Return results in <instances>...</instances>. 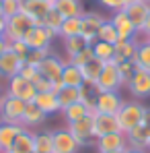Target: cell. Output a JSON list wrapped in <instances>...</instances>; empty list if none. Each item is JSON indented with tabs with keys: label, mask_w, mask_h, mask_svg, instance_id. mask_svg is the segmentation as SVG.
I'll return each instance as SVG.
<instances>
[{
	"label": "cell",
	"mask_w": 150,
	"mask_h": 153,
	"mask_svg": "<svg viewBox=\"0 0 150 153\" xmlns=\"http://www.w3.org/2000/svg\"><path fill=\"white\" fill-rule=\"evenodd\" d=\"M144 116H146V105L140 103V102H124L121 110L115 114L121 132H130L132 128L142 124L144 122Z\"/></svg>",
	"instance_id": "cell-1"
},
{
	"label": "cell",
	"mask_w": 150,
	"mask_h": 153,
	"mask_svg": "<svg viewBox=\"0 0 150 153\" xmlns=\"http://www.w3.org/2000/svg\"><path fill=\"white\" fill-rule=\"evenodd\" d=\"M6 95L10 97H17V100H23L25 103H31L37 95V89L31 81L23 79L21 75H15L12 79L6 81Z\"/></svg>",
	"instance_id": "cell-2"
},
{
	"label": "cell",
	"mask_w": 150,
	"mask_h": 153,
	"mask_svg": "<svg viewBox=\"0 0 150 153\" xmlns=\"http://www.w3.org/2000/svg\"><path fill=\"white\" fill-rule=\"evenodd\" d=\"M53 39H56V33L43 25H33L23 37V42L29 46V50H48Z\"/></svg>",
	"instance_id": "cell-3"
},
{
	"label": "cell",
	"mask_w": 150,
	"mask_h": 153,
	"mask_svg": "<svg viewBox=\"0 0 150 153\" xmlns=\"http://www.w3.org/2000/svg\"><path fill=\"white\" fill-rule=\"evenodd\" d=\"M95 85H97L99 91H117V89L124 85V81H121V76H119V71H117V62H115V60L103 64V71H101V75H99V79H97Z\"/></svg>",
	"instance_id": "cell-4"
},
{
	"label": "cell",
	"mask_w": 150,
	"mask_h": 153,
	"mask_svg": "<svg viewBox=\"0 0 150 153\" xmlns=\"http://www.w3.org/2000/svg\"><path fill=\"white\" fill-rule=\"evenodd\" d=\"M25 105H27V103L23 102V100H17V97L6 95V97H4V103H2V108H0V122L21 124L23 114H25Z\"/></svg>",
	"instance_id": "cell-5"
},
{
	"label": "cell",
	"mask_w": 150,
	"mask_h": 153,
	"mask_svg": "<svg viewBox=\"0 0 150 153\" xmlns=\"http://www.w3.org/2000/svg\"><path fill=\"white\" fill-rule=\"evenodd\" d=\"M33 25H35V23H33L27 15L19 13V15H15V17L6 19V33H4V37H6L8 42L23 39V37L27 35V31H29Z\"/></svg>",
	"instance_id": "cell-6"
},
{
	"label": "cell",
	"mask_w": 150,
	"mask_h": 153,
	"mask_svg": "<svg viewBox=\"0 0 150 153\" xmlns=\"http://www.w3.org/2000/svg\"><path fill=\"white\" fill-rule=\"evenodd\" d=\"M107 19L101 15V13H82V29H80V35L84 37V42L89 46H93L97 42V35H99L101 25L105 23Z\"/></svg>",
	"instance_id": "cell-7"
},
{
	"label": "cell",
	"mask_w": 150,
	"mask_h": 153,
	"mask_svg": "<svg viewBox=\"0 0 150 153\" xmlns=\"http://www.w3.org/2000/svg\"><path fill=\"white\" fill-rule=\"evenodd\" d=\"M124 102L125 100L117 91H99V97H97V103H95V110H93V112L115 116V114L121 110Z\"/></svg>",
	"instance_id": "cell-8"
},
{
	"label": "cell",
	"mask_w": 150,
	"mask_h": 153,
	"mask_svg": "<svg viewBox=\"0 0 150 153\" xmlns=\"http://www.w3.org/2000/svg\"><path fill=\"white\" fill-rule=\"evenodd\" d=\"M68 132L76 139V143H78L80 147H82V145H91V143L97 141V139H95V132H93V118H91V114L84 116V118L78 120V122H70V124H68Z\"/></svg>",
	"instance_id": "cell-9"
},
{
	"label": "cell",
	"mask_w": 150,
	"mask_h": 153,
	"mask_svg": "<svg viewBox=\"0 0 150 153\" xmlns=\"http://www.w3.org/2000/svg\"><path fill=\"white\" fill-rule=\"evenodd\" d=\"M64 66H66V60H64V58H60L58 54L50 52V54L43 58V62H41L37 68H39V75H41V76L50 79L51 83H60Z\"/></svg>",
	"instance_id": "cell-10"
},
{
	"label": "cell",
	"mask_w": 150,
	"mask_h": 153,
	"mask_svg": "<svg viewBox=\"0 0 150 153\" xmlns=\"http://www.w3.org/2000/svg\"><path fill=\"white\" fill-rule=\"evenodd\" d=\"M127 89L136 100H146L150 97V71L136 68L134 76L127 81Z\"/></svg>",
	"instance_id": "cell-11"
},
{
	"label": "cell",
	"mask_w": 150,
	"mask_h": 153,
	"mask_svg": "<svg viewBox=\"0 0 150 153\" xmlns=\"http://www.w3.org/2000/svg\"><path fill=\"white\" fill-rule=\"evenodd\" d=\"M50 2H43V0H23L21 2V13L27 15L35 25H41L43 23V19L48 17V13L51 10Z\"/></svg>",
	"instance_id": "cell-12"
},
{
	"label": "cell",
	"mask_w": 150,
	"mask_h": 153,
	"mask_svg": "<svg viewBox=\"0 0 150 153\" xmlns=\"http://www.w3.org/2000/svg\"><path fill=\"white\" fill-rule=\"evenodd\" d=\"M95 147L99 153L105 151H125L127 149V137L125 132H109V134H103L95 141Z\"/></svg>",
	"instance_id": "cell-13"
},
{
	"label": "cell",
	"mask_w": 150,
	"mask_h": 153,
	"mask_svg": "<svg viewBox=\"0 0 150 153\" xmlns=\"http://www.w3.org/2000/svg\"><path fill=\"white\" fill-rule=\"evenodd\" d=\"M125 137H127V149H144L146 151L150 143V122L144 118L142 124L125 132Z\"/></svg>",
	"instance_id": "cell-14"
},
{
	"label": "cell",
	"mask_w": 150,
	"mask_h": 153,
	"mask_svg": "<svg viewBox=\"0 0 150 153\" xmlns=\"http://www.w3.org/2000/svg\"><path fill=\"white\" fill-rule=\"evenodd\" d=\"M124 13L127 15V19L132 21V25L136 27V31L140 33L142 27H144V23H146V19H148L150 4L144 2V0H138V2H132V4L124 6Z\"/></svg>",
	"instance_id": "cell-15"
},
{
	"label": "cell",
	"mask_w": 150,
	"mask_h": 153,
	"mask_svg": "<svg viewBox=\"0 0 150 153\" xmlns=\"http://www.w3.org/2000/svg\"><path fill=\"white\" fill-rule=\"evenodd\" d=\"M91 118H93V132H95V139H99V137H103V134H109V132H119V124H117V118H115V116L91 112Z\"/></svg>",
	"instance_id": "cell-16"
},
{
	"label": "cell",
	"mask_w": 150,
	"mask_h": 153,
	"mask_svg": "<svg viewBox=\"0 0 150 153\" xmlns=\"http://www.w3.org/2000/svg\"><path fill=\"white\" fill-rule=\"evenodd\" d=\"M53 137V153H78L80 145L76 143V139L68 132V128H60L51 132Z\"/></svg>",
	"instance_id": "cell-17"
},
{
	"label": "cell",
	"mask_w": 150,
	"mask_h": 153,
	"mask_svg": "<svg viewBox=\"0 0 150 153\" xmlns=\"http://www.w3.org/2000/svg\"><path fill=\"white\" fill-rule=\"evenodd\" d=\"M109 21L115 25V29H117L119 42H124V39H136L138 31H136V27L132 25V21L127 19V15L124 13V8H121V10H115L113 17H111Z\"/></svg>",
	"instance_id": "cell-18"
},
{
	"label": "cell",
	"mask_w": 150,
	"mask_h": 153,
	"mask_svg": "<svg viewBox=\"0 0 150 153\" xmlns=\"http://www.w3.org/2000/svg\"><path fill=\"white\" fill-rule=\"evenodd\" d=\"M25 60H21L15 52L6 50L2 56H0V79H12L15 75H19L21 66H23Z\"/></svg>",
	"instance_id": "cell-19"
},
{
	"label": "cell",
	"mask_w": 150,
	"mask_h": 153,
	"mask_svg": "<svg viewBox=\"0 0 150 153\" xmlns=\"http://www.w3.org/2000/svg\"><path fill=\"white\" fill-rule=\"evenodd\" d=\"M48 120V114L45 112H41L35 103H27L25 105V114H23V120H21V124L27 128V130H31V128H37L41 126L43 122Z\"/></svg>",
	"instance_id": "cell-20"
},
{
	"label": "cell",
	"mask_w": 150,
	"mask_h": 153,
	"mask_svg": "<svg viewBox=\"0 0 150 153\" xmlns=\"http://www.w3.org/2000/svg\"><path fill=\"white\" fill-rule=\"evenodd\" d=\"M25 130L23 124H8V122H0V147L2 151H8L10 145L15 143V139Z\"/></svg>",
	"instance_id": "cell-21"
},
{
	"label": "cell",
	"mask_w": 150,
	"mask_h": 153,
	"mask_svg": "<svg viewBox=\"0 0 150 153\" xmlns=\"http://www.w3.org/2000/svg\"><path fill=\"white\" fill-rule=\"evenodd\" d=\"M33 103H35L41 112H45L48 116H50V114H56V112H60V102H58L56 91H43V93H37L35 100H33Z\"/></svg>",
	"instance_id": "cell-22"
},
{
	"label": "cell",
	"mask_w": 150,
	"mask_h": 153,
	"mask_svg": "<svg viewBox=\"0 0 150 153\" xmlns=\"http://www.w3.org/2000/svg\"><path fill=\"white\" fill-rule=\"evenodd\" d=\"M10 153H35V132H31V130H23L17 139H15V143L10 145Z\"/></svg>",
	"instance_id": "cell-23"
},
{
	"label": "cell",
	"mask_w": 150,
	"mask_h": 153,
	"mask_svg": "<svg viewBox=\"0 0 150 153\" xmlns=\"http://www.w3.org/2000/svg\"><path fill=\"white\" fill-rule=\"evenodd\" d=\"M53 8L64 17V19H70V17H82L84 8H82V0H56L53 2Z\"/></svg>",
	"instance_id": "cell-24"
},
{
	"label": "cell",
	"mask_w": 150,
	"mask_h": 153,
	"mask_svg": "<svg viewBox=\"0 0 150 153\" xmlns=\"http://www.w3.org/2000/svg\"><path fill=\"white\" fill-rule=\"evenodd\" d=\"M134 62H136L138 68L150 71V42H148V37H142L140 33H138V48H136Z\"/></svg>",
	"instance_id": "cell-25"
},
{
	"label": "cell",
	"mask_w": 150,
	"mask_h": 153,
	"mask_svg": "<svg viewBox=\"0 0 150 153\" xmlns=\"http://www.w3.org/2000/svg\"><path fill=\"white\" fill-rule=\"evenodd\" d=\"M97 97H99V89L95 83H82L78 87V102L82 105L89 108V112L95 110V103H97Z\"/></svg>",
	"instance_id": "cell-26"
},
{
	"label": "cell",
	"mask_w": 150,
	"mask_h": 153,
	"mask_svg": "<svg viewBox=\"0 0 150 153\" xmlns=\"http://www.w3.org/2000/svg\"><path fill=\"white\" fill-rule=\"evenodd\" d=\"M60 83H62V85H66V87H76V89H78V87L84 83L82 71L66 60V66H64V71H62V79H60Z\"/></svg>",
	"instance_id": "cell-27"
},
{
	"label": "cell",
	"mask_w": 150,
	"mask_h": 153,
	"mask_svg": "<svg viewBox=\"0 0 150 153\" xmlns=\"http://www.w3.org/2000/svg\"><path fill=\"white\" fill-rule=\"evenodd\" d=\"M136 48H138V35L136 39H124L115 44V62H125V60H134L136 56Z\"/></svg>",
	"instance_id": "cell-28"
},
{
	"label": "cell",
	"mask_w": 150,
	"mask_h": 153,
	"mask_svg": "<svg viewBox=\"0 0 150 153\" xmlns=\"http://www.w3.org/2000/svg\"><path fill=\"white\" fill-rule=\"evenodd\" d=\"M103 64H105V62H101L99 58H95V56H93L86 64H82L80 71H82V76H84V83H97L101 71H103Z\"/></svg>",
	"instance_id": "cell-29"
},
{
	"label": "cell",
	"mask_w": 150,
	"mask_h": 153,
	"mask_svg": "<svg viewBox=\"0 0 150 153\" xmlns=\"http://www.w3.org/2000/svg\"><path fill=\"white\" fill-rule=\"evenodd\" d=\"M80 29H82V17H70V19H64L58 35L62 39L64 37H72V35H80Z\"/></svg>",
	"instance_id": "cell-30"
},
{
	"label": "cell",
	"mask_w": 150,
	"mask_h": 153,
	"mask_svg": "<svg viewBox=\"0 0 150 153\" xmlns=\"http://www.w3.org/2000/svg\"><path fill=\"white\" fill-rule=\"evenodd\" d=\"M56 95H58V102H60V112H62L64 108H68V105H72V103L78 102V89H76V87H66V85H62V87L56 91Z\"/></svg>",
	"instance_id": "cell-31"
},
{
	"label": "cell",
	"mask_w": 150,
	"mask_h": 153,
	"mask_svg": "<svg viewBox=\"0 0 150 153\" xmlns=\"http://www.w3.org/2000/svg\"><path fill=\"white\" fill-rule=\"evenodd\" d=\"M62 114H64V118H66V122L70 124V122H78V120H82L84 116H89L91 112H89V108L86 105H82L80 102L72 103V105H68V108H64L62 110Z\"/></svg>",
	"instance_id": "cell-32"
},
{
	"label": "cell",
	"mask_w": 150,
	"mask_h": 153,
	"mask_svg": "<svg viewBox=\"0 0 150 153\" xmlns=\"http://www.w3.org/2000/svg\"><path fill=\"white\" fill-rule=\"evenodd\" d=\"M93 54H95V58H99L101 62H111L113 58H115V46H111V44H107V42H95L93 46Z\"/></svg>",
	"instance_id": "cell-33"
},
{
	"label": "cell",
	"mask_w": 150,
	"mask_h": 153,
	"mask_svg": "<svg viewBox=\"0 0 150 153\" xmlns=\"http://www.w3.org/2000/svg\"><path fill=\"white\" fill-rule=\"evenodd\" d=\"M89 44L84 42V37L82 35H72V37H64V50H66V56H68V60L76 56L78 52H82L86 48Z\"/></svg>",
	"instance_id": "cell-34"
},
{
	"label": "cell",
	"mask_w": 150,
	"mask_h": 153,
	"mask_svg": "<svg viewBox=\"0 0 150 153\" xmlns=\"http://www.w3.org/2000/svg\"><path fill=\"white\" fill-rule=\"evenodd\" d=\"M35 153H53V137L50 130L35 132Z\"/></svg>",
	"instance_id": "cell-35"
},
{
	"label": "cell",
	"mask_w": 150,
	"mask_h": 153,
	"mask_svg": "<svg viewBox=\"0 0 150 153\" xmlns=\"http://www.w3.org/2000/svg\"><path fill=\"white\" fill-rule=\"evenodd\" d=\"M97 39L99 42H107V44H111V46H115L117 42H119V35H117V29H115V25L107 19L103 25H101L99 29V35H97Z\"/></svg>",
	"instance_id": "cell-36"
},
{
	"label": "cell",
	"mask_w": 150,
	"mask_h": 153,
	"mask_svg": "<svg viewBox=\"0 0 150 153\" xmlns=\"http://www.w3.org/2000/svg\"><path fill=\"white\" fill-rule=\"evenodd\" d=\"M62 23H64V17H62V15H60V13H58V10L53 8V6H51V10L48 13V17L43 19V23H41V25L48 27L50 31H53V33L58 35V31H60Z\"/></svg>",
	"instance_id": "cell-37"
},
{
	"label": "cell",
	"mask_w": 150,
	"mask_h": 153,
	"mask_svg": "<svg viewBox=\"0 0 150 153\" xmlns=\"http://www.w3.org/2000/svg\"><path fill=\"white\" fill-rule=\"evenodd\" d=\"M136 62L134 60H125V62H117V71H119V76H121V81H124V85H127V81L134 76L136 73Z\"/></svg>",
	"instance_id": "cell-38"
},
{
	"label": "cell",
	"mask_w": 150,
	"mask_h": 153,
	"mask_svg": "<svg viewBox=\"0 0 150 153\" xmlns=\"http://www.w3.org/2000/svg\"><path fill=\"white\" fill-rule=\"evenodd\" d=\"M21 2L23 0H2V15L4 19H10L21 13Z\"/></svg>",
	"instance_id": "cell-39"
},
{
	"label": "cell",
	"mask_w": 150,
	"mask_h": 153,
	"mask_svg": "<svg viewBox=\"0 0 150 153\" xmlns=\"http://www.w3.org/2000/svg\"><path fill=\"white\" fill-rule=\"evenodd\" d=\"M93 56H95V54H93V48H91V46H86V48H84L82 52H78L76 56H72V58H70L68 62L80 68V66H82V64H86V62H89V60H91Z\"/></svg>",
	"instance_id": "cell-40"
},
{
	"label": "cell",
	"mask_w": 150,
	"mask_h": 153,
	"mask_svg": "<svg viewBox=\"0 0 150 153\" xmlns=\"http://www.w3.org/2000/svg\"><path fill=\"white\" fill-rule=\"evenodd\" d=\"M19 75L23 76V79H27V81H31V83H35V81L41 76V75H39V68H37V66H33V64H27V62H23V66H21Z\"/></svg>",
	"instance_id": "cell-41"
},
{
	"label": "cell",
	"mask_w": 150,
	"mask_h": 153,
	"mask_svg": "<svg viewBox=\"0 0 150 153\" xmlns=\"http://www.w3.org/2000/svg\"><path fill=\"white\" fill-rule=\"evenodd\" d=\"M8 50L15 52V54H17V56H19L21 60H25L27 54L31 52V50H29V46H27L23 39H17V42H8Z\"/></svg>",
	"instance_id": "cell-42"
},
{
	"label": "cell",
	"mask_w": 150,
	"mask_h": 153,
	"mask_svg": "<svg viewBox=\"0 0 150 153\" xmlns=\"http://www.w3.org/2000/svg\"><path fill=\"white\" fill-rule=\"evenodd\" d=\"M48 54H50V48H48V50H31L29 54H27L25 62L27 64H33V66H39Z\"/></svg>",
	"instance_id": "cell-43"
},
{
	"label": "cell",
	"mask_w": 150,
	"mask_h": 153,
	"mask_svg": "<svg viewBox=\"0 0 150 153\" xmlns=\"http://www.w3.org/2000/svg\"><path fill=\"white\" fill-rule=\"evenodd\" d=\"M33 85H35L37 93H43V91H53V83H51L50 79H45V76H39Z\"/></svg>",
	"instance_id": "cell-44"
},
{
	"label": "cell",
	"mask_w": 150,
	"mask_h": 153,
	"mask_svg": "<svg viewBox=\"0 0 150 153\" xmlns=\"http://www.w3.org/2000/svg\"><path fill=\"white\" fill-rule=\"evenodd\" d=\"M99 4H103L107 10L115 13V10H121L125 6V0H99Z\"/></svg>",
	"instance_id": "cell-45"
},
{
	"label": "cell",
	"mask_w": 150,
	"mask_h": 153,
	"mask_svg": "<svg viewBox=\"0 0 150 153\" xmlns=\"http://www.w3.org/2000/svg\"><path fill=\"white\" fill-rule=\"evenodd\" d=\"M140 35L142 37H150V13H148V19H146L144 27H142V31H140Z\"/></svg>",
	"instance_id": "cell-46"
},
{
	"label": "cell",
	"mask_w": 150,
	"mask_h": 153,
	"mask_svg": "<svg viewBox=\"0 0 150 153\" xmlns=\"http://www.w3.org/2000/svg\"><path fill=\"white\" fill-rule=\"evenodd\" d=\"M6 50H8V39H6V37H0V56Z\"/></svg>",
	"instance_id": "cell-47"
},
{
	"label": "cell",
	"mask_w": 150,
	"mask_h": 153,
	"mask_svg": "<svg viewBox=\"0 0 150 153\" xmlns=\"http://www.w3.org/2000/svg\"><path fill=\"white\" fill-rule=\"evenodd\" d=\"M4 33H6V19L0 17V37H4Z\"/></svg>",
	"instance_id": "cell-48"
},
{
	"label": "cell",
	"mask_w": 150,
	"mask_h": 153,
	"mask_svg": "<svg viewBox=\"0 0 150 153\" xmlns=\"http://www.w3.org/2000/svg\"><path fill=\"white\" fill-rule=\"evenodd\" d=\"M4 97H6V91L0 89V108H2V103H4Z\"/></svg>",
	"instance_id": "cell-49"
},
{
	"label": "cell",
	"mask_w": 150,
	"mask_h": 153,
	"mask_svg": "<svg viewBox=\"0 0 150 153\" xmlns=\"http://www.w3.org/2000/svg\"><path fill=\"white\" fill-rule=\"evenodd\" d=\"M125 153H146V151H144V149H127Z\"/></svg>",
	"instance_id": "cell-50"
},
{
	"label": "cell",
	"mask_w": 150,
	"mask_h": 153,
	"mask_svg": "<svg viewBox=\"0 0 150 153\" xmlns=\"http://www.w3.org/2000/svg\"><path fill=\"white\" fill-rule=\"evenodd\" d=\"M132 2H138V0H125V6H127V4H132Z\"/></svg>",
	"instance_id": "cell-51"
},
{
	"label": "cell",
	"mask_w": 150,
	"mask_h": 153,
	"mask_svg": "<svg viewBox=\"0 0 150 153\" xmlns=\"http://www.w3.org/2000/svg\"><path fill=\"white\" fill-rule=\"evenodd\" d=\"M127 151V149H125ZM125 151H105V153H125Z\"/></svg>",
	"instance_id": "cell-52"
},
{
	"label": "cell",
	"mask_w": 150,
	"mask_h": 153,
	"mask_svg": "<svg viewBox=\"0 0 150 153\" xmlns=\"http://www.w3.org/2000/svg\"><path fill=\"white\" fill-rule=\"evenodd\" d=\"M0 17H4V15H2V0H0Z\"/></svg>",
	"instance_id": "cell-53"
},
{
	"label": "cell",
	"mask_w": 150,
	"mask_h": 153,
	"mask_svg": "<svg viewBox=\"0 0 150 153\" xmlns=\"http://www.w3.org/2000/svg\"><path fill=\"white\" fill-rule=\"evenodd\" d=\"M43 2H50V4H53V2H56V0H43Z\"/></svg>",
	"instance_id": "cell-54"
},
{
	"label": "cell",
	"mask_w": 150,
	"mask_h": 153,
	"mask_svg": "<svg viewBox=\"0 0 150 153\" xmlns=\"http://www.w3.org/2000/svg\"><path fill=\"white\" fill-rule=\"evenodd\" d=\"M0 153H4V151H2V147H0Z\"/></svg>",
	"instance_id": "cell-55"
},
{
	"label": "cell",
	"mask_w": 150,
	"mask_h": 153,
	"mask_svg": "<svg viewBox=\"0 0 150 153\" xmlns=\"http://www.w3.org/2000/svg\"><path fill=\"white\" fill-rule=\"evenodd\" d=\"M144 2H148V4H150V0H144Z\"/></svg>",
	"instance_id": "cell-56"
},
{
	"label": "cell",
	"mask_w": 150,
	"mask_h": 153,
	"mask_svg": "<svg viewBox=\"0 0 150 153\" xmlns=\"http://www.w3.org/2000/svg\"><path fill=\"white\" fill-rule=\"evenodd\" d=\"M148 151H150V143H148Z\"/></svg>",
	"instance_id": "cell-57"
},
{
	"label": "cell",
	"mask_w": 150,
	"mask_h": 153,
	"mask_svg": "<svg viewBox=\"0 0 150 153\" xmlns=\"http://www.w3.org/2000/svg\"><path fill=\"white\" fill-rule=\"evenodd\" d=\"M4 153H10V151H4Z\"/></svg>",
	"instance_id": "cell-58"
},
{
	"label": "cell",
	"mask_w": 150,
	"mask_h": 153,
	"mask_svg": "<svg viewBox=\"0 0 150 153\" xmlns=\"http://www.w3.org/2000/svg\"><path fill=\"white\" fill-rule=\"evenodd\" d=\"M148 42H150V37H148Z\"/></svg>",
	"instance_id": "cell-59"
}]
</instances>
